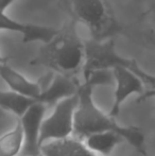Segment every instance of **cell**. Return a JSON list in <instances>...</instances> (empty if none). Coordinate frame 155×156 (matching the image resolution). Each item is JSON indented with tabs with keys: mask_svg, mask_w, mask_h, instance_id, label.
<instances>
[{
	"mask_svg": "<svg viewBox=\"0 0 155 156\" xmlns=\"http://www.w3.org/2000/svg\"><path fill=\"white\" fill-rule=\"evenodd\" d=\"M95 87L88 82H85L79 86L78 89V105L75 112L73 119V134L78 139L83 140L86 136L98 132L115 131L122 136L125 141L134 147L138 152L146 155L145 136L139 127L120 126L116 123L114 118L104 114L93 99V91Z\"/></svg>",
	"mask_w": 155,
	"mask_h": 156,
	"instance_id": "1",
	"label": "cell"
},
{
	"mask_svg": "<svg viewBox=\"0 0 155 156\" xmlns=\"http://www.w3.org/2000/svg\"><path fill=\"white\" fill-rule=\"evenodd\" d=\"M85 44L79 36L77 21L70 18L58 29L53 37L44 43L31 58L30 65L48 68L55 73L72 76L84 64Z\"/></svg>",
	"mask_w": 155,
	"mask_h": 156,
	"instance_id": "2",
	"label": "cell"
},
{
	"mask_svg": "<svg viewBox=\"0 0 155 156\" xmlns=\"http://www.w3.org/2000/svg\"><path fill=\"white\" fill-rule=\"evenodd\" d=\"M70 18L84 25L91 38L105 41L114 38L121 26L105 0H63Z\"/></svg>",
	"mask_w": 155,
	"mask_h": 156,
	"instance_id": "3",
	"label": "cell"
},
{
	"mask_svg": "<svg viewBox=\"0 0 155 156\" xmlns=\"http://www.w3.org/2000/svg\"><path fill=\"white\" fill-rule=\"evenodd\" d=\"M78 105V94L58 101L47 118H44L39 133V146L52 140L63 139L73 134V119Z\"/></svg>",
	"mask_w": 155,
	"mask_h": 156,
	"instance_id": "4",
	"label": "cell"
},
{
	"mask_svg": "<svg viewBox=\"0 0 155 156\" xmlns=\"http://www.w3.org/2000/svg\"><path fill=\"white\" fill-rule=\"evenodd\" d=\"M85 58L82 66L83 76L86 79L89 73L98 69H113L117 66L125 67L128 58L117 52L114 38L96 41L90 38L84 41Z\"/></svg>",
	"mask_w": 155,
	"mask_h": 156,
	"instance_id": "5",
	"label": "cell"
},
{
	"mask_svg": "<svg viewBox=\"0 0 155 156\" xmlns=\"http://www.w3.org/2000/svg\"><path fill=\"white\" fill-rule=\"evenodd\" d=\"M46 108L47 106L43 102L36 100L19 117L23 131V148L20 156L41 155L39 133L41 122L45 118Z\"/></svg>",
	"mask_w": 155,
	"mask_h": 156,
	"instance_id": "6",
	"label": "cell"
},
{
	"mask_svg": "<svg viewBox=\"0 0 155 156\" xmlns=\"http://www.w3.org/2000/svg\"><path fill=\"white\" fill-rule=\"evenodd\" d=\"M113 72H114L116 88H115L114 104L108 115L115 119L119 115L122 103L132 94H143L145 84L138 76L123 66H117L113 68Z\"/></svg>",
	"mask_w": 155,
	"mask_h": 156,
	"instance_id": "7",
	"label": "cell"
},
{
	"mask_svg": "<svg viewBox=\"0 0 155 156\" xmlns=\"http://www.w3.org/2000/svg\"><path fill=\"white\" fill-rule=\"evenodd\" d=\"M0 30L20 33L23 36V43L29 44L34 41L47 43L58 32V29L48 26L34 25L18 21L9 17L4 12H0Z\"/></svg>",
	"mask_w": 155,
	"mask_h": 156,
	"instance_id": "8",
	"label": "cell"
},
{
	"mask_svg": "<svg viewBox=\"0 0 155 156\" xmlns=\"http://www.w3.org/2000/svg\"><path fill=\"white\" fill-rule=\"evenodd\" d=\"M0 78L4 81L11 90L34 100H38L43 91L41 83L30 81L19 71L8 65L6 62L0 63Z\"/></svg>",
	"mask_w": 155,
	"mask_h": 156,
	"instance_id": "9",
	"label": "cell"
},
{
	"mask_svg": "<svg viewBox=\"0 0 155 156\" xmlns=\"http://www.w3.org/2000/svg\"><path fill=\"white\" fill-rule=\"evenodd\" d=\"M80 85L71 78V76L55 73L51 83L46 88H43L38 101L46 106H54L58 101L78 93Z\"/></svg>",
	"mask_w": 155,
	"mask_h": 156,
	"instance_id": "10",
	"label": "cell"
},
{
	"mask_svg": "<svg viewBox=\"0 0 155 156\" xmlns=\"http://www.w3.org/2000/svg\"><path fill=\"white\" fill-rule=\"evenodd\" d=\"M41 156H96L84 141L75 136L52 140L41 146Z\"/></svg>",
	"mask_w": 155,
	"mask_h": 156,
	"instance_id": "11",
	"label": "cell"
},
{
	"mask_svg": "<svg viewBox=\"0 0 155 156\" xmlns=\"http://www.w3.org/2000/svg\"><path fill=\"white\" fill-rule=\"evenodd\" d=\"M123 138L119 133L115 131L98 132L86 136L83 139L85 146L93 153L102 155H110L117 144L123 141Z\"/></svg>",
	"mask_w": 155,
	"mask_h": 156,
	"instance_id": "12",
	"label": "cell"
},
{
	"mask_svg": "<svg viewBox=\"0 0 155 156\" xmlns=\"http://www.w3.org/2000/svg\"><path fill=\"white\" fill-rule=\"evenodd\" d=\"M23 148V131L19 119L10 132L0 136V156H18Z\"/></svg>",
	"mask_w": 155,
	"mask_h": 156,
	"instance_id": "13",
	"label": "cell"
},
{
	"mask_svg": "<svg viewBox=\"0 0 155 156\" xmlns=\"http://www.w3.org/2000/svg\"><path fill=\"white\" fill-rule=\"evenodd\" d=\"M36 100L19 94L13 90H0V109L12 112L20 117Z\"/></svg>",
	"mask_w": 155,
	"mask_h": 156,
	"instance_id": "14",
	"label": "cell"
},
{
	"mask_svg": "<svg viewBox=\"0 0 155 156\" xmlns=\"http://www.w3.org/2000/svg\"><path fill=\"white\" fill-rule=\"evenodd\" d=\"M85 82H88L93 87L96 86H110L115 83L113 69H98L90 72Z\"/></svg>",
	"mask_w": 155,
	"mask_h": 156,
	"instance_id": "15",
	"label": "cell"
},
{
	"mask_svg": "<svg viewBox=\"0 0 155 156\" xmlns=\"http://www.w3.org/2000/svg\"><path fill=\"white\" fill-rule=\"evenodd\" d=\"M126 68H129L130 70H132L136 76H138L141 79V81L143 82V84L147 85L150 89L155 90V76L150 74L148 72H146L145 70H143L138 66L136 61L129 58V62L126 64Z\"/></svg>",
	"mask_w": 155,
	"mask_h": 156,
	"instance_id": "16",
	"label": "cell"
},
{
	"mask_svg": "<svg viewBox=\"0 0 155 156\" xmlns=\"http://www.w3.org/2000/svg\"><path fill=\"white\" fill-rule=\"evenodd\" d=\"M150 98H155V90L149 89V90H147L146 93L143 91V93L140 94V97H139V99H138V101H137V102H140V101H145L146 99H150Z\"/></svg>",
	"mask_w": 155,
	"mask_h": 156,
	"instance_id": "17",
	"label": "cell"
},
{
	"mask_svg": "<svg viewBox=\"0 0 155 156\" xmlns=\"http://www.w3.org/2000/svg\"><path fill=\"white\" fill-rule=\"evenodd\" d=\"M15 0H0V12H5L10 5H12Z\"/></svg>",
	"mask_w": 155,
	"mask_h": 156,
	"instance_id": "18",
	"label": "cell"
},
{
	"mask_svg": "<svg viewBox=\"0 0 155 156\" xmlns=\"http://www.w3.org/2000/svg\"><path fill=\"white\" fill-rule=\"evenodd\" d=\"M4 62H6V58H3V56L1 55V53H0V63H4Z\"/></svg>",
	"mask_w": 155,
	"mask_h": 156,
	"instance_id": "19",
	"label": "cell"
},
{
	"mask_svg": "<svg viewBox=\"0 0 155 156\" xmlns=\"http://www.w3.org/2000/svg\"><path fill=\"white\" fill-rule=\"evenodd\" d=\"M39 156H41V155H39Z\"/></svg>",
	"mask_w": 155,
	"mask_h": 156,
	"instance_id": "20",
	"label": "cell"
},
{
	"mask_svg": "<svg viewBox=\"0 0 155 156\" xmlns=\"http://www.w3.org/2000/svg\"><path fill=\"white\" fill-rule=\"evenodd\" d=\"M96 156H97V155H96Z\"/></svg>",
	"mask_w": 155,
	"mask_h": 156,
	"instance_id": "21",
	"label": "cell"
}]
</instances>
